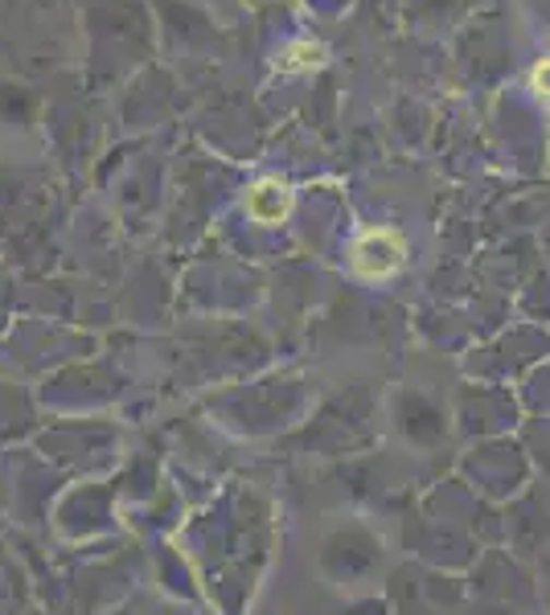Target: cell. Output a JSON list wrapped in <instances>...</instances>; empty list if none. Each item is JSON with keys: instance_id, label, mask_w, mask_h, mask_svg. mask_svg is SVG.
<instances>
[{"instance_id": "cell-4", "label": "cell", "mask_w": 550, "mask_h": 615, "mask_svg": "<svg viewBox=\"0 0 550 615\" xmlns=\"http://www.w3.org/2000/svg\"><path fill=\"white\" fill-rule=\"evenodd\" d=\"M530 86L542 95V99H550V58H542L538 67H534V74H530Z\"/></svg>"}, {"instance_id": "cell-1", "label": "cell", "mask_w": 550, "mask_h": 615, "mask_svg": "<svg viewBox=\"0 0 550 615\" xmlns=\"http://www.w3.org/2000/svg\"><path fill=\"white\" fill-rule=\"evenodd\" d=\"M403 255H407L403 234L391 230V226H374V230H366V234L354 242V272H358L361 279H386L391 272H398Z\"/></svg>"}, {"instance_id": "cell-3", "label": "cell", "mask_w": 550, "mask_h": 615, "mask_svg": "<svg viewBox=\"0 0 550 615\" xmlns=\"http://www.w3.org/2000/svg\"><path fill=\"white\" fill-rule=\"evenodd\" d=\"M325 62V46H316V41H292L284 58H279V70L284 74H292V70H312Z\"/></svg>"}, {"instance_id": "cell-2", "label": "cell", "mask_w": 550, "mask_h": 615, "mask_svg": "<svg viewBox=\"0 0 550 615\" xmlns=\"http://www.w3.org/2000/svg\"><path fill=\"white\" fill-rule=\"evenodd\" d=\"M292 209V189L275 177H263L255 185L247 189V214L263 226H279Z\"/></svg>"}]
</instances>
